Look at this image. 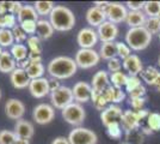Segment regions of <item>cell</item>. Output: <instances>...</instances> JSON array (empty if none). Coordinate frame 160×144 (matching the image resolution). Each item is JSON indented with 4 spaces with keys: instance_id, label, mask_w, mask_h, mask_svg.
Returning <instances> with one entry per match:
<instances>
[{
    "instance_id": "obj_26",
    "label": "cell",
    "mask_w": 160,
    "mask_h": 144,
    "mask_svg": "<svg viewBox=\"0 0 160 144\" xmlns=\"http://www.w3.org/2000/svg\"><path fill=\"white\" fill-rule=\"evenodd\" d=\"M140 76L142 81L146 83L147 85L155 87V84L160 79V70L154 67V66H147L143 69Z\"/></svg>"
},
{
    "instance_id": "obj_44",
    "label": "cell",
    "mask_w": 160,
    "mask_h": 144,
    "mask_svg": "<svg viewBox=\"0 0 160 144\" xmlns=\"http://www.w3.org/2000/svg\"><path fill=\"white\" fill-rule=\"evenodd\" d=\"M12 34H13L14 43H23L24 41L28 40V35L24 33V30L20 28L19 24H17V25L12 29Z\"/></svg>"
},
{
    "instance_id": "obj_46",
    "label": "cell",
    "mask_w": 160,
    "mask_h": 144,
    "mask_svg": "<svg viewBox=\"0 0 160 144\" xmlns=\"http://www.w3.org/2000/svg\"><path fill=\"white\" fill-rule=\"evenodd\" d=\"M20 28L24 30V33L29 36H33L36 34V28H37V22L33 21H28V22H23L19 24Z\"/></svg>"
},
{
    "instance_id": "obj_50",
    "label": "cell",
    "mask_w": 160,
    "mask_h": 144,
    "mask_svg": "<svg viewBox=\"0 0 160 144\" xmlns=\"http://www.w3.org/2000/svg\"><path fill=\"white\" fill-rule=\"evenodd\" d=\"M147 90L146 87L143 84H141L140 87H138L136 89H134L133 91L129 93V99H134V97H145Z\"/></svg>"
},
{
    "instance_id": "obj_61",
    "label": "cell",
    "mask_w": 160,
    "mask_h": 144,
    "mask_svg": "<svg viewBox=\"0 0 160 144\" xmlns=\"http://www.w3.org/2000/svg\"><path fill=\"white\" fill-rule=\"evenodd\" d=\"M122 144H130V143H127V142H124V143H122Z\"/></svg>"
},
{
    "instance_id": "obj_49",
    "label": "cell",
    "mask_w": 160,
    "mask_h": 144,
    "mask_svg": "<svg viewBox=\"0 0 160 144\" xmlns=\"http://www.w3.org/2000/svg\"><path fill=\"white\" fill-rule=\"evenodd\" d=\"M124 5L128 11H143L145 1H127Z\"/></svg>"
},
{
    "instance_id": "obj_29",
    "label": "cell",
    "mask_w": 160,
    "mask_h": 144,
    "mask_svg": "<svg viewBox=\"0 0 160 144\" xmlns=\"http://www.w3.org/2000/svg\"><path fill=\"white\" fill-rule=\"evenodd\" d=\"M98 53H99L100 59H104V60H108V61L110 59H112V58H116L117 56L116 42H103Z\"/></svg>"
},
{
    "instance_id": "obj_45",
    "label": "cell",
    "mask_w": 160,
    "mask_h": 144,
    "mask_svg": "<svg viewBox=\"0 0 160 144\" xmlns=\"http://www.w3.org/2000/svg\"><path fill=\"white\" fill-rule=\"evenodd\" d=\"M141 85V79L139 78V76H128L127 83H126V91H128V94L130 91H133L134 89H136L138 87Z\"/></svg>"
},
{
    "instance_id": "obj_60",
    "label": "cell",
    "mask_w": 160,
    "mask_h": 144,
    "mask_svg": "<svg viewBox=\"0 0 160 144\" xmlns=\"http://www.w3.org/2000/svg\"><path fill=\"white\" fill-rule=\"evenodd\" d=\"M0 100H1V90H0Z\"/></svg>"
},
{
    "instance_id": "obj_32",
    "label": "cell",
    "mask_w": 160,
    "mask_h": 144,
    "mask_svg": "<svg viewBox=\"0 0 160 144\" xmlns=\"http://www.w3.org/2000/svg\"><path fill=\"white\" fill-rule=\"evenodd\" d=\"M14 45V39L12 30L10 29H0V47L11 48Z\"/></svg>"
},
{
    "instance_id": "obj_56",
    "label": "cell",
    "mask_w": 160,
    "mask_h": 144,
    "mask_svg": "<svg viewBox=\"0 0 160 144\" xmlns=\"http://www.w3.org/2000/svg\"><path fill=\"white\" fill-rule=\"evenodd\" d=\"M154 88H155V89L158 90V91H160V79L158 81V83L155 84V87H154Z\"/></svg>"
},
{
    "instance_id": "obj_12",
    "label": "cell",
    "mask_w": 160,
    "mask_h": 144,
    "mask_svg": "<svg viewBox=\"0 0 160 144\" xmlns=\"http://www.w3.org/2000/svg\"><path fill=\"white\" fill-rule=\"evenodd\" d=\"M28 89H29V93L31 94V96L35 99H43L46 96L50 95L49 78L42 77V78H37V79H31Z\"/></svg>"
},
{
    "instance_id": "obj_1",
    "label": "cell",
    "mask_w": 160,
    "mask_h": 144,
    "mask_svg": "<svg viewBox=\"0 0 160 144\" xmlns=\"http://www.w3.org/2000/svg\"><path fill=\"white\" fill-rule=\"evenodd\" d=\"M78 71V66L75 60L67 55L55 56L48 62L47 72L50 78H55L58 81H63L73 77Z\"/></svg>"
},
{
    "instance_id": "obj_18",
    "label": "cell",
    "mask_w": 160,
    "mask_h": 144,
    "mask_svg": "<svg viewBox=\"0 0 160 144\" xmlns=\"http://www.w3.org/2000/svg\"><path fill=\"white\" fill-rule=\"evenodd\" d=\"M85 17H86L87 24L93 29L102 25L104 22H107V14H105L104 8H100L94 5L87 10Z\"/></svg>"
},
{
    "instance_id": "obj_14",
    "label": "cell",
    "mask_w": 160,
    "mask_h": 144,
    "mask_svg": "<svg viewBox=\"0 0 160 144\" xmlns=\"http://www.w3.org/2000/svg\"><path fill=\"white\" fill-rule=\"evenodd\" d=\"M72 93H73V97L75 102L80 103H86L91 101V94H92V87L91 84L87 82H77L72 88Z\"/></svg>"
},
{
    "instance_id": "obj_52",
    "label": "cell",
    "mask_w": 160,
    "mask_h": 144,
    "mask_svg": "<svg viewBox=\"0 0 160 144\" xmlns=\"http://www.w3.org/2000/svg\"><path fill=\"white\" fill-rule=\"evenodd\" d=\"M61 87L60 81L55 79V78H49V89H50V93L54 91V90L59 89Z\"/></svg>"
},
{
    "instance_id": "obj_31",
    "label": "cell",
    "mask_w": 160,
    "mask_h": 144,
    "mask_svg": "<svg viewBox=\"0 0 160 144\" xmlns=\"http://www.w3.org/2000/svg\"><path fill=\"white\" fill-rule=\"evenodd\" d=\"M25 71L30 79H37V78H42L43 75L46 73V66L43 65V62L30 64Z\"/></svg>"
},
{
    "instance_id": "obj_20",
    "label": "cell",
    "mask_w": 160,
    "mask_h": 144,
    "mask_svg": "<svg viewBox=\"0 0 160 144\" xmlns=\"http://www.w3.org/2000/svg\"><path fill=\"white\" fill-rule=\"evenodd\" d=\"M13 132L18 138L30 141L33 137V135H35V127H33L32 123H30L29 120L20 119V120L16 121V124H14Z\"/></svg>"
},
{
    "instance_id": "obj_24",
    "label": "cell",
    "mask_w": 160,
    "mask_h": 144,
    "mask_svg": "<svg viewBox=\"0 0 160 144\" xmlns=\"http://www.w3.org/2000/svg\"><path fill=\"white\" fill-rule=\"evenodd\" d=\"M103 95L108 101V103H111V104L120 103L126 100V91H123L122 88H116L112 85H110L109 88L104 90Z\"/></svg>"
},
{
    "instance_id": "obj_7",
    "label": "cell",
    "mask_w": 160,
    "mask_h": 144,
    "mask_svg": "<svg viewBox=\"0 0 160 144\" xmlns=\"http://www.w3.org/2000/svg\"><path fill=\"white\" fill-rule=\"evenodd\" d=\"M67 138L71 144H97L98 142V137L96 132L86 127H82V126L74 127L69 132Z\"/></svg>"
},
{
    "instance_id": "obj_55",
    "label": "cell",
    "mask_w": 160,
    "mask_h": 144,
    "mask_svg": "<svg viewBox=\"0 0 160 144\" xmlns=\"http://www.w3.org/2000/svg\"><path fill=\"white\" fill-rule=\"evenodd\" d=\"M141 131H142V133H143L145 136H146V135H152V133H153L152 131L147 127V126H146V127H142V129H141Z\"/></svg>"
},
{
    "instance_id": "obj_59",
    "label": "cell",
    "mask_w": 160,
    "mask_h": 144,
    "mask_svg": "<svg viewBox=\"0 0 160 144\" xmlns=\"http://www.w3.org/2000/svg\"><path fill=\"white\" fill-rule=\"evenodd\" d=\"M158 64H159V67H160V56L158 58Z\"/></svg>"
},
{
    "instance_id": "obj_3",
    "label": "cell",
    "mask_w": 160,
    "mask_h": 144,
    "mask_svg": "<svg viewBox=\"0 0 160 144\" xmlns=\"http://www.w3.org/2000/svg\"><path fill=\"white\" fill-rule=\"evenodd\" d=\"M153 36L146 30L145 27L130 28L126 34V43L132 51H143L146 49L151 42Z\"/></svg>"
},
{
    "instance_id": "obj_11",
    "label": "cell",
    "mask_w": 160,
    "mask_h": 144,
    "mask_svg": "<svg viewBox=\"0 0 160 144\" xmlns=\"http://www.w3.org/2000/svg\"><path fill=\"white\" fill-rule=\"evenodd\" d=\"M25 104L18 99H8L5 103V114L8 119L18 121L25 114Z\"/></svg>"
},
{
    "instance_id": "obj_28",
    "label": "cell",
    "mask_w": 160,
    "mask_h": 144,
    "mask_svg": "<svg viewBox=\"0 0 160 144\" xmlns=\"http://www.w3.org/2000/svg\"><path fill=\"white\" fill-rule=\"evenodd\" d=\"M10 53L18 64V62L24 61L25 59H28L29 49H28L27 45H24V43H14L13 46L10 48Z\"/></svg>"
},
{
    "instance_id": "obj_48",
    "label": "cell",
    "mask_w": 160,
    "mask_h": 144,
    "mask_svg": "<svg viewBox=\"0 0 160 144\" xmlns=\"http://www.w3.org/2000/svg\"><path fill=\"white\" fill-rule=\"evenodd\" d=\"M130 100V106L135 112L143 109L145 103H146V97H134V99H129Z\"/></svg>"
},
{
    "instance_id": "obj_21",
    "label": "cell",
    "mask_w": 160,
    "mask_h": 144,
    "mask_svg": "<svg viewBox=\"0 0 160 144\" xmlns=\"http://www.w3.org/2000/svg\"><path fill=\"white\" fill-rule=\"evenodd\" d=\"M110 84V75L105 70H99L97 71L92 77L91 87L93 90H97L99 93H104V90L109 88Z\"/></svg>"
},
{
    "instance_id": "obj_33",
    "label": "cell",
    "mask_w": 160,
    "mask_h": 144,
    "mask_svg": "<svg viewBox=\"0 0 160 144\" xmlns=\"http://www.w3.org/2000/svg\"><path fill=\"white\" fill-rule=\"evenodd\" d=\"M91 101L93 102V106L96 109L103 110L108 107V101L105 100V97L103 95V93H99L97 90L92 89V94H91Z\"/></svg>"
},
{
    "instance_id": "obj_54",
    "label": "cell",
    "mask_w": 160,
    "mask_h": 144,
    "mask_svg": "<svg viewBox=\"0 0 160 144\" xmlns=\"http://www.w3.org/2000/svg\"><path fill=\"white\" fill-rule=\"evenodd\" d=\"M14 144H30V141L23 139V138H17V141H16V143Z\"/></svg>"
},
{
    "instance_id": "obj_10",
    "label": "cell",
    "mask_w": 160,
    "mask_h": 144,
    "mask_svg": "<svg viewBox=\"0 0 160 144\" xmlns=\"http://www.w3.org/2000/svg\"><path fill=\"white\" fill-rule=\"evenodd\" d=\"M98 41L99 39H98L97 30L91 27L82 28L77 34V43L79 45L80 48H85V49L94 48Z\"/></svg>"
},
{
    "instance_id": "obj_36",
    "label": "cell",
    "mask_w": 160,
    "mask_h": 144,
    "mask_svg": "<svg viewBox=\"0 0 160 144\" xmlns=\"http://www.w3.org/2000/svg\"><path fill=\"white\" fill-rule=\"evenodd\" d=\"M146 121H147V127L152 131V132H158V131H160V113L149 112Z\"/></svg>"
},
{
    "instance_id": "obj_2",
    "label": "cell",
    "mask_w": 160,
    "mask_h": 144,
    "mask_svg": "<svg viewBox=\"0 0 160 144\" xmlns=\"http://www.w3.org/2000/svg\"><path fill=\"white\" fill-rule=\"evenodd\" d=\"M49 22L55 31H69L74 28L77 19L71 8L65 5H55L49 16Z\"/></svg>"
},
{
    "instance_id": "obj_43",
    "label": "cell",
    "mask_w": 160,
    "mask_h": 144,
    "mask_svg": "<svg viewBox=\"0 0 160 144\" xmlns=\"http://www.w3.org/2000/svg\"><path fill=\"white\" fill-rule=\"evenodd\" d=\"M17 16L12 13H6L2 16V28L12 30L17 25Z\"/></svg>"
},
{
    "instance_id": "obj_19",
    "label": "cell",
    "mask_w": 160,
    "mask_h": 144,
    "mask_svg": "<svg viewBox=\"0 0 160 144\" xmlns=\"http://www.w3.org/2000/svg\"><path fill=\"white\" fill-rule=\"evenodd\" d=\"M10 82H11V84H12V87H13L14 89L23 90L27 89L28 87H29L31 79L29 78V76H28L25 70L17 67L13 72L10 73Z\"/></svg>"
},
{
    "instance_id": "obj_6",
    "label": "cell",
    "mask_w": 160,
    "mask_h": 144,
    "mask_svg": "<svg viewBox=\"0 0 160 144\" xmlns=\"http://www.w3.org/2000/svg\"><path fill=\"white\" fill-rule=\"evenodd\" d=\"M50 102H52V106L55 109L62 110L68 104L74 102L72 88L61 85L59 89L52 91L50 93Z\"/></svg>"
},
{
    "instance_id": "obj_27",
    "label": "cell",
    "mask_w": 160,
    "mask_h": 144,
    "mask_svg": "<svg viewBox=\"0 0 160 144\" xmlns=\"http://www.w3.org/2000/svg\"><path fill=\"white\" fill-rule=\"evenodd\" d=\"M38 19H40V16L37 14L33 5H23V7L20 8L19 13L17 14L18 24L23 23V22H28V21L37 22Z\"/></svg>"
},
{
    "instance_id": "obj_23",
    "label": "cell",
    "mask_w": 160,
    "mask_h": 144,
    "mask_svg": "<svg viewBox=\"0 0 160 144\" xmlns=\"http://www.w3.org/2000/svg\"><path fill=\"white\" fill-rule=\"evenodd\" d=\"M147 16L143 11H128L127 18H126V24L129 29L130 28H140L145 27Z\"/></svg>"
},
{
    "instance_id": "obj_57",
    "label": "cell",
    "mask_w": 160,
    "mask_h": 144,
    "mask_svg": "<svg viewBox=\"0 0 160 144\" xmlns=\"http://www.w3.org/2000/svg\"><path fill=\"white\" fill-rule=\"evenodd\" d=\"M0 29H2V14H0Z\"/></svg>"
},
{
    "instance_id": "obj_8",
    "label": "cell",
    "mask_w": 160,
    "mask_h": 144,
    "mask_svg": "<svg viewBox=\"0 0 160 144\" xmlns=\"http://www.w3.org/2000/svg\"><path fill=\"white\" fill-rule=\"evenodd\" d=\"M104 11H105V14H107V21L111 22L116 25L122 23V22H126L128 8L122 3L109 1V4L104 8Z\"/></svg>"
},
{
    "instance_id": "obj_4",
    "label": "cell",
    "mask_w": 160,
    "mask_h": 144,
    "mask_svg": "<svg viewBox=\"0 0 160 144\" xmlns=\"http://www.w3.org/2000/svg\"><path fill=\"white\" fill-rule=\"evenodd\" d=\"M61 115L67 124L75 126V127H79L81 126V124L85 121L86 112H85V108L82 107V104L74 101L61 110Z\"/></svg>"
},
{
    "instance_id": "obj_15",
    "label": "cell",
    "mask_w": 160,
    "mask_h": 144,
    "mask_svg": "<svg viewBox=\"0 0 160 144\" xmlns=\"http://www.w3.org/2000/svg\"><path fill=\"white\" fill-rule=\"evenodd\" d=\"M122 114H123V110L120 106L117 104H110L105 109L100 113V120L103 125L107 127L111 124L120 123L121 119H122Z\"/></svg>"
},
{
    "instance_id": "obj_47",
    "label": "cell",
    "mask_w": 160,
    "mask_h": 144,
    "mask_svg": "<svg viewBox=\"0 0 160 144\" xmlns=\"http://www.w3.org/2000/svg\"><path fill=\"white\" fill-rule=\"evenodd\" d=\"M122 69V60L120 58H112L108 61V71L111 72V73H115V72H118Z\"/></svg>"
},
{
    "instance_id": "obj_41",
    "label": "cell",
    "mask_w": 160,
    "mask_h": 144,
    "mask_svg": "<svg viewBox=\"0 0 160 144\" xmlns=\"http://www.w3.org/2000/svg\"><path fill=\"white\" fill-rule=\"evenodd\" d=\"M17 136L13 131L2 130L0 131V144H14L17 141Z\"/></svg>"
},
{
    "instance_id": "obj_34",
    "label": "cell",
    "mask_w": 160,
    "mask_h": 144,
    "mask_svg": "<svg viewBox=\"0 0 160 144\" xmlns=\"http://www.w3.org/2000/svg\"><path fill=\"white\" fill-rule=\"evenodd\" d=\"M143 12L147 17H159L160 16V1H145Z\"/></svg>"
},
{
    "instance_id": "obj_39",
    "label": "cell",
    "mask_w": 160,
    "mask_h": 144,
    "mask_svg": "<svg viewBox=\"0 0 160 144\" xmlns=\"http://www.w3.org/2000/svg\"><path fill=\"white\" fill-rule=\"evenodd\" d=\"M116 53H117V58H120L123 61L124 59H127L129 55H132V49L129 48L126 42H116Z\"/></svg>"
},
{
    "instance_id": "obj_5",
    "label": "cell",
    "mask_w": 160,
    "mask_h": 144,
    "mask_svg": "<svg viewBox=\"0 0 160 144\" xmlns=\"http://www.w3.org/2000/svg\"><path fill=\"white\" fill-rule=\"evenodd\" d=\"M74 60H75V64H77L78 69L88 70L94 67V66H97L99 64L100 56L99 53L94 48H91V49L80 48L79 51L75 53Z\"/></svg>"
},
{
    "instance_id": "obj_42",
    "label": "cell",
    "mask_w": 160,
    "mask_h": 144,
    "mask_svg": "<svg viewBox=\"0 0 160 144\" xmlns=\"http://www.w3.org/2000/svg\"><path fill=\"white\" fill-rule=\"evenodd\" d=\"M107 133L108 136L112 139H120L122 137V126L120 123L111 124L107 126Z\"/></svg>"
},
{
    "instance_id": "obj_30",
    "label": "cell",
    "mask_w": 160,
    "mask_h": 144,
    "mask_svg": "<svg viewBox=\"0 0 160 144\" xmlns=\"http://www.w3.org/2000/svg\"><path fill=\"white\" fill-rule=\"evenodd\" d=\"M33 7H35L37 14L40 17L44 18V17H49L50 16L52 11L55 7V4H54L53 1H36L33 4Z\"/></svg>"
},
{
    "instance_id": "obj_40",
    "label": "cell",
    "mask_w": 160,
    "mask_h": 144,
    "mask_svg": "<svg viewBox=\"0 0 160 144\" xmlns=\"http://www.w3.org/2000/svg\"><path fill=\"white\" fill-rule=\"evenodd\" d=\"M145 139V135L140 129L127 132V143L130 144H142Z\"/></svg>"
},
{
    "instance_id": "obj_62",
    "label": "cell",
    "mask_w": 160,
    "mask_h": 144,
    "mask_svg": "<svg viewBox=\"0 0 160 144\" xmlns=\"http://www.w3.org/2000/svg\"><path fill=\"white\" fill-rule=\"evenodd\" d=\"M159 41H160V34H159Z\"/></svg>"
},
{
    "instance_id": "obj_22",
    "label": "cell",
    "mask_w": 160,
    "mask_h": 144,
    "mask_svg": "<svg viewBox=\"0 0 160 144\" xmlns=\"http://www.w3.org/2000/svg\"><path fill=\"white\" fill-rule=\"evenodd\" d=\"M55 30H54L52 23L49 22L47 18H40L37 21V28H36V36L42 40H49L52 36L54 35Z\"/></svg>"
},
{
    "instance_id": "obj_37",
    "label": "cell",
    "mask_w": 160,
    "mask_h": 144,
    "mask_svg": "<svg viewBox=\"0 0 160 144\" xmlns=\"http://www.w3.org/2000/svg\"><path fill=\"white\" fill-rule=\"evenodd\" d=\"M27 47L30 53H36V54H42V41L40 39L33 35L29 36L27 40Z\"/></svg>"
},
{
    "instance_id": "obj_13",
    "label": "cell",
    "mask_w": 160,
    "mask_h": 144,
    "mask_svg": "<svg viewBox=\"0 0 160 144\" xmlns=\"http://www.w3.org/2000/svg\"><path fill=\"white\" fill-rule=\"evenodd\" d=\"M96 30L98 34V39L102 42H115V40L118 36V33H120L118 27L109 21L104 22Z\"/></svg>"
},
{
    "instance_id": "obj_9",
    "label": "cell",
    "mask_w": 160,
    "mask_h": 144,
    "mask_svg": "<svg viewBox=\"0 0 160 144\" xmlns=\"http://www.w3.org/2000/svg\"><path fill=\"white\" fill-rule=\"evenodd\" d=\"M32 118L38 125H47L55 118V108L49 103H40L32 110Z\"/></svg>"
},
{
    "instance_id": "obj_38",
    "label": "cell",
    "mask_w": 160,
    "mask_h": 144,
    "mask_svg": "<svg viewBox=\"0 0 160 144\" xmlns=\"http://www.w3.org/2000/svg\"><path fill=\"white\" fill-rule=\"evenodd\" d=\"M145 28L152 36L155 34H160V18L159 17H147Z\"/></svg>"
},
{
    "instance_id": "obj_17",
    "label": "cell",
    "mask_w": 160,
    "mask_h": 144,
    "mask_svg": "<svg viewBox=\"0 0 160 144\" xmlns=\"http://www.w3.org/2000/svg\"><path fill=\"white\" fill-rule=\"evenodd\" d=\"M122 67L129 76H139L143 71V64L139 55L132 54L122 61Z\"/></svg>"
},
{
    "instance_id": "obj_63",
    "label": "cell",
    "mask_w": 160,
    "mask_h": 144,
    "mask_svg": "<svg viewBox=\"0 0 160 144\" xmlns=\"http://www.w3.org/2000/svg\"><path fill=\"white\" fill-rule=\"evenodd\" d=\"M159 18H160V16H159Z\"/></svg>"
},
{
    "instance_id": "obj_25",
    "label": "cell",
    "mask_w": 160,
    "mask_h": 144,
    "mask_svg": "<svg viewBox=\"0 0 160 144\" xmlns=\"http://www.w3.org/2000/svg\"><path fill=\"white\" fill-rule=\"evenodd\" d=\"M17 69V61L11 55L10 51H4L0 55V72L1 73H11Z\"/></svg>"
},
{
    "instance_id": "obj_58",
    "label": "cell",
    "mask_w": 160,
    "mask_h": 144,
    "mask_svg": "<svg viewBox=\"0 0 160 144\" xmlns=\"http://www.w3.org/2000/svg\"><path fill=\"white\" fill-rule=\"evenodd\" d=\"M2 52H4V49L0 47V55H1V53H2Z\"/></svg>"
},
{
    "instance_id": "obj_53",
    "label": "cell",
    "mask_w": 160,
    "mask_h": 144,
    "mask_svg": "<svg viewBox=\"0 0 160 144\" xmlns=\"http://www.w3.org/2000/svg\"><path fill=\"white\" fill-rule=\"evenodd\" d=\"M52 144H71V143H69V141H68L67 137H56L52 142Z\"/></svg>"
},
{
    "instance_id": "obj_16",
    "label": "cell",
    "mask_w": 160,
    "mask_h": 144,
    "mask_svg": "<svg viewBox=\"0 0 160 144\" xmlns=\"http://www.w3.org/2000/svg\"><path fill=\"white\" fill-rule=\"evenodd\" d=\"M141 120L138 112L132 109L124 110L123 114H122V119H121V126H122V130L127 132H130V131L138 130L140 129V124Z\"/></svg>"
},
{
    "instance_id": "obj_35",
    "label": "cell",
    "mask_w": 160,
    "mask_h": 144,
    "mask_svg": "<svg viewBox=\"0 0 160 144\" xmlns=\"http://www.w3.org/2000/svg\"><path fill=\"white\" fill-rule=\"evenodd\" d=\"M127 79H128V75L124 73V72H122V71H118V72H115V73L110 75V84L112 87H116V88L126 87Z\"/></svg>"
},
{
    "instance_id": "obj_51",
    "label": "cell",
    "mask_w": 160,
    "mask_h": 144,
    "mask_svg": "<svg viewBox=\"0 0 160 144\" xmlns=\"http://www.w3.org/2000/svg\"><path fill=\"white\" fill-rule=\"evenodd\" d=\"M28 59H29V61L31 62V64L42 62V54H36V53H30V52H29Z\"/></svg>"
}]
</instances>
